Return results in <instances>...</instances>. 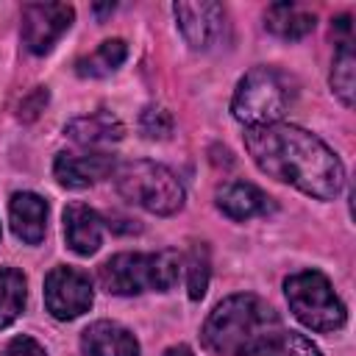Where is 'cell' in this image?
<instances>
[{
  "label": "cell",
  "mask_w": 356,
  "mask_h": 356,
  "mask_svg": "<svg viewBox=\"0 0 356 356\" xmlns=\"http://www.w3.org/2000/svg\"><path fill=\"white\" fill-rule=\"evenodd\" d=\"M95 292L86 273L75 267H53L44 278V306L56 320H75L92 309Z\"/></svg>",
  "instance_id": "7"
},
{
  "label": "cell",
  "mask_w": 356,
  "mask_h": 356,
  "mask_svg": "<svg viewBox=\"0 0 356 356\" xmlns=\"http://www.w3.org/2000/svg\"><path fill=\"white\" fill-rule=\"evenodd\" d=\"M8 220L11 231L17 239L25 245H39L44 239V225H47V203L36 192H17L11 195L8 203Z\"/></svg>",
  "instance_id": "14"
},
{
  "label": "cell",
  "mask_w": 356,
  "mask_h": 356,
  "mask_svg": "<svg viewBox=\"0 0 356 356\" xmlns=\"http://www.w3.org/2000/svg\"><path fill=\"white\" fill-rule=\"evenodd\" d=\"M267 356H323V353L309 337L295 334V331H281Z\"/></svg>",
  "instance_id": "21"
},
{
  "label": "cell",
  "mask_w": 356,
  "mask_h": 356,
  "mask_svg": "<svg viewBox=\"0 0 356 356\" xmlns=\"http://www.w3.org/2000/svg\"><path fill=\"white\" fill-rule=\"evenodd\" d=\"M181 275V256L175 250L159 253H117L100 264L97 281L108 295H139L147 289L170 292Z\"/></svg>",
  "instance_id": "3"
},
{
  "label": "cell",
  "mask_w": 356,
  "mask_h": 356,
  "mask_svg": "<svg viewBox=\"0 0 356 356\" xmlns=\"http://www.w3.org/2000/svg\"><path fill=\"white\" fill-rule=\"evenodd\" d=\"M164 356H195V353H192L186 345H172V348L164 350Z\"/></svg>",
  "instance_id": "25"
},
{
  "label": "cell",
  "mask_w": 356,
  "mask_h": 356,
  "mask_svg": "<svg viewBox=\"0 0 356 356\" xmlns=\"http://www.w3.org/2000/svg\"><path fill=\"white\" fill-rule=\"evenodd\" d=\"M314 14L298 8L295 3H273L264 11V25L270 33L281 39H303L306 33L314 31Z\"/></svg>",
  "instance_id": "16"
},
{
  "label": "cell",
  "mask_w": 356,
  "mask_h": 356,
  "mask_svg": "<svg viewBox=\"0 0 356 356\" xmlns=\"http://www.w3.org/2000/svg\"><path fill=\"white\" fill-rule=\"evenodd\" d=\"M139 128H142V134H145L147 139H167V136L172 134V117H170V111L150 106V108L142 111Z\"/></svg>",
  "instance_id": "22"
},
{
  "label": "cell",
  "mask_w": 356,
  "mask_h": 356,
  "mask_svg": "<svg viewBox=\"0 0 356 356\" xmlns=\"http://www.w3.org/2000/svg\"><path fill=\"white\" fill-rule=\"evenodd\" d=\"M111 178H114L117 192L128 203H134L150 214L167 217L184 206V186L164 164H156L147 159L125 161V164L114 167Z\"/></svg>",
  "instance_id": "4"
},
{
  "label": "cell",
  "mask_w": 356,
  "mask_h": 356,
  "mask_svg": "<svg viewBox=\"0 0 356 356\" xmlns=\"http://www.w3.org/2000/svg\"><path fill=\"white\" fill-rule=\"evenodd\" d=\"M281 331L278 314L261 298L239 292L211 309L200 337L214 356H267Z\"/></svg>",
  "instance_id": "2"
},
{
  "label": "cell",
  "mask_w": 356,
  "mask_h": 356,
  "mask_svg": "<svg viewBox=\"0 0 356 356\" xmlns=\"http://www.w3.org/2000/svg\"><path fill=\"white\" fill-rule=\"evenodd\" d=\"M172 14L178 19V28L184 33V39L189 42V47L195 50H209L211 44H217V39L222 36L225 28V8L220 3L211 0H200V3H175Z\"/></svg>",
  "instance_id": "9"
},
{
  "label": "cell",
  "mask_w": 356,
  "mask_h": 356,
  "mask_svg": "<svg viewBox=\"0 0 356 356\" xmlns=\"http://www.w3.org/2000/svg\"><path fill=\"white\" fill-rule=\"evenodd\" d=\"M245 147L264 175L317 200H334L345 184V167L337 153L323 139L298 125L273 122L248 128Z\"/></svg>",
  "instance_id": "1"
},
{
  "label": "cell",
  "mask_w": 356,
  "mask_h": 356,
  "mask_svg": "<svg viewBox=\"0 0 356 356\" xmlns=\"http://www.w3.org/2000/svg\"><path fill=\"white\" fill-rule=\"evenodd\" d=\"M81 353L83 356H139V342L125 325L114 320H97L81 334Z\"/></svg>",
  "instance_id": "11"
},
{
  "label": "cell",
  "mask_w": 356,
  "mask_h": 356,
  "mask_svg": "<svg viewBox=\"0 0 356 356\" xmlns=\"http://www.w3.org/2000/svg\"><path fill=\"white\" fill-rule=\"evenodd\" d=\"M331 89L334 95L350 108L353 106V95H356V56L350 42H339L334 64H331Z\"/></svg>",
  "instance_id": "19"
},
{
  "label": "cell",
  "mask_w": 356,
  "mask_h": 356,
  "mask_svg": "<svg viewBox=\"0 0 356 356\" xmlns=\"http://www.w3.org/2000/svg\"><path fill=\"white\" fill-rule=\"evenodd\" d=\"M209 275H211V259H209V248L203 242H195L186 253V289L192 300H200L206 295L209 286Z\"/></svg>",
  "instance_id": "20"
},
{
  "label": "cell",
  "mask_w": 356,
  "mask_h": 356,
  "mask_svg": "<svg viewBox=\"0 0 356 356\" xmlns=\"http://www.w3.org/2000/svg\"><path fill=\"white\" fill-rule=\"evenodd\" d=\"M125 56H128V44L122 39H106L97 44V50L83 56L75 67H78V75L83 78H106L125 61Z\"/></svg>",
  "instance_id": "17"
},
{
  "label": "cell",
  "mask_w": 356,
  "mask_h": 356,
  "mask_svg": "<svg viewBox=\"0 0 356 356\" xmlns=\"http://www.w3.org/2000/svg\"><path fill=\"white\" fill-rule=\"evenodd\" d=\"M64 134L89 150H106L108 145L120 142L125 134V125L111 114V111H92L83 117H75L72 122H67Z\"/></svg>",
  "instance_id": "12"
},
{
  "label": "cell",
  "mask_w": 356,
  "mask_h": 356,
  "mask_svg": "<svg viewBox=\"0 0 356 356\" xmlns=\"http://www.w3.org/2000/svg\"><path fill=\"white\" fill-rule=\"evenodd\" d=\"M284 292L292 314L312 331L328 334L345 325L348 309L331 289V281L320 270H300L284 281Z\"/></svg>",
  "instance_id": "6"
},
{
  "label": "cell",
  "mask_w": 356,
  "mask_h": 356,
  "mask_svg": "<svg viewBox=\"0 0 356 356\" xmlns=\"http://www.w3.org/2000/svg\"><path fill=\"white\" fill-rule=\"evenodd\" d=\"M64 239L72 253L92 256L103 242V220L86 203H70L64 209Z\"/></svg>",
  "instance_id": "13"
},
{
  "label": "cell",
  "mask_w": 356,
  "mask_h": 356,
  "mask_svg": "<svg viewBox=\"0 0 356 356\" xmlns=\"http://www.w3.org/2000/svg\"><path fill=\"white\" fill-rule=\"evenodd\" d=\"M3 356H47L44 353V348L36 342V339H31V337H14L8 345H6V350H3Z\"/></svg>",
  "instance_id": "23"
},
{
  "label": "cell",
  "mask_w": 356,
  "mask_h": 356,
  "mask_svg": "<svg viewBox=\"0 0 356 356\" xmlns=\"http://www.w3.org/2000/svg\"><path fill=\"white\" fill-rule=\"evenodd\" d=\"M292 103L289 81L273 67H253L236 83L231 114L245 128H261L281 122Z\"/></svg>",
  "instance_id": "5"
},
{
  "label": "cell",
  "mask_w": 356,
  "mask_h": 356,
  "mask_svg": "<svg viewBox=\"0 0 356 356\" xmlns=\"http://www.w3.org/2000/svg\"><path fill=\"white\" fill-rule=\"evenodd\" d=\"M44 103H47V89H44V86H36V89L22 100V106H19V117H22V120H33V117L44 108Z\"/></svg>",
  "instance_id": "24"
},
{
  "label": "cell",
  "mask_w": 356,
  "mask_h": 356,
  "mask_svg": "<svg viewBox=\"0 0 356 356\" xmlns=\"http://www.w3.org/2000/svg\"><path fill=\"white\" fill-rule=\"evenodd\" d=\"M217 209L231 220H250L273 211V200L248 181H231L217 189Z\"/></svg>",
  "instance_id": "15"
},
{
  "label": "cell",
  "mask_w": 356,
  "mask_h": 356,
  "mask_svg": "<svg viewBox=\"0 0 356 356\" xmlns=\"http://www.w3.org/2000/svg\"><path fill=\"white\" fill-rule=\"evenodd\" d=\"M111 172H114V159L106 150L58 153L53 161V175L67 189H86Z\"/></svg>",
  "instance_id": "10"
},
{
  "label": "cell",
  "mask_w": 356,
  "mask_h": 356,
  "mask_svg": "<svg viewBox=\"0 0 356 356\" xmlns=\"http://www.w3.org/2000/svg\"><path fill=\"white\" fill-rule=\"evenodd\" d=\"M25 275L14 267H0V328H8L25 309Z\"/></svg>",
  "instance_id": "18"
},
{
  "label": "cell",
  "mask_w": 356,
  "mask_h": 356,
  "mask_svg": "<svg viewBox=\"0 0 356 356\" xmlns=\"http://www.w3.org/2000/svg\"><path fill=\"white\" fill-rule=\"evenodd\" d=\"M75 19L67 3H28L22 6V44L33 56H44L70 31Z\"/></svg>",
  "instance_id": "8"
}]
</instances>
